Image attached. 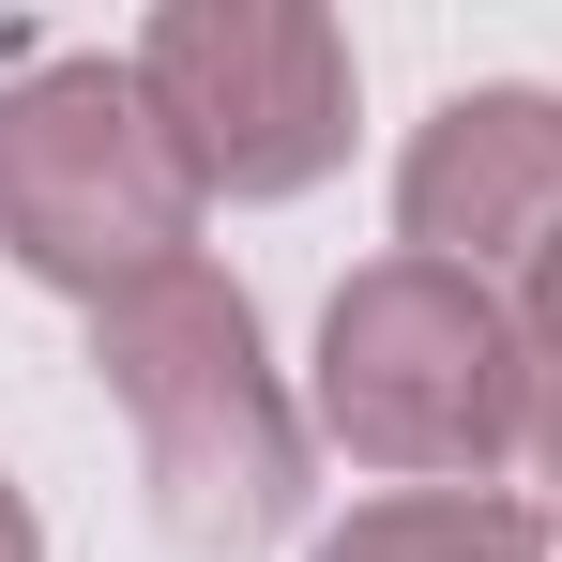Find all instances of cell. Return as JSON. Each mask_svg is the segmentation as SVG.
<instances>
[{
    "label": "cell",
    "mask_w": 562,
    "mask_h": 562,
    "mask_svg": "<svg viewBox=\"0 0 562 562\" xmlns=\"http://www.w3.org/2000/svg\"><path fill=\"white\" fill-rule=\"evenodd\" d=\"M92 380H106V411L137 426V486H153V532L168 548L244 562V548H274L289 517H304L319 426H304V395L259 350L244 274L168 259L153 289L92 304Z\"/></svg>",
    "instance_id": "1"
},
{
    "label": "cell",
    "mask_w": 562,
    "mask_h": 562,
    "mask_svg": "<svg viewBox=\"0 0 562 562\" xmlns=\"http://www.w3.org/2000/svg\"><path fill=\"white\" fill-rule=\"evenodd\" d=\"M517 395H532V335L486 274H441V259H366L319 304V380H304V426L350 441L366 471H411V486H486L517 471Z\"/></svg>",
    "instance_id": "2"
},
{
    "label": "cell",
    "mask_w": 562,
    "mask_h": 562,
    "mask_svg": "<svg viewBox=\"0 0 562 562\" xmlns=\"http://www.w3.org/2000/svg\"><path fill=\"white\" fill-rule=\"evenodd\" d=\"M0 259L61 304H122L168 259H198V183L137 92V61L46 46L0 77Z\"/></svg>",
    "instance_id": "3"
},
{
    "label": "cell",
    "mask_w": 562,
    "mask_h": 562,
    "mask_svg": "<svg viewBox=\"0 0 562 562\" xmlns=\"http://www.w3.org/2000/svg\"><path fill=\"white\" fill-rule=\"evenodd\" d=\"M137 92L183 153L198 213L213 198H304L350 168V31L319 0H153Z\"/></svg>",
    "instance_id": "4"
},
{
    "label": "cell",
    "mask_w": 562,
    "mask_h": 562,
    "mask_svg": "<svg viewBox=\"0 0 562 562\" xmlns=\"http://www.w3.org/2000/svg\"><path fill=\"white\" fill-rule=\"evenodd\" d=\"M395 244L441 259V274H486V289H502V259L532 274L562 244V92H532V77L441 92L395 153Z\"/></svg>",
    "instance_id": "5"
},
{
    "label": "cell",
    "mask_w": 562,
    "mask_h": 562,
    "mask_svg": "<svg viewBox=\"0 0 562 562\" xmlns=\"http://www.w3.org/2000/svg\"><path fill=\"white\" fill-rule=\"evenodd\" d=\"M304 562H548V532H532V502H502V486H380V502H350Z\"/></svg>",
    "instance_id": "6"
},
{
    "label": "cell",
    "mask_w": 562,
    "mask_h": 562,
    "mask_svg": "<svg viewBox=\"0 0 562 562\" xmlns=\"http://www.w3.org/2000/svg\"><path fill=\"white\" fill-rule=\"evenodd\" d=\"M517 486H532V532L562 548V366L532 350V395H517Z\"/></svg>",
    "instance_id": "7"
},
{
    "label": "cell",
    "mask_w": 562,
    "mask_h": 562,
    "mask_svg": "<svg viewBox=\"0 0 562 562\" xmlns=\"http://www.w3.org/2000/svg\"><path fill=\"white\" fill-rule=\"evenodd\" d=\"M517 335H532V350H548V366H562V244H548V259H532V274H517Z\"/></svg>",
    "instance_id": "8"
},
{
    "label": "cell",
    "mask_w": 562,
    "mask_h": 562,
    "mask_svg": "<svg viewBox=\"0 0 562 562\" xmlns=\"http://www.w3.org/2000/svg\"><path fill=\"white\" fill-rule=\"evenodd\" d=\"M0 562H46V517H31V486L0 471Z\"/></svg>",
    "instance_id": "9"
}]
</instances>
